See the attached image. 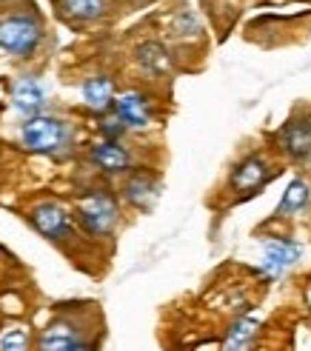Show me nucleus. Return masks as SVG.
Masks as SVG:
<instances>
[{
	"instance_id": "f257e3e1",
	"label": "nucleus",
	"mask_w": 311,
	"mask_h": 351,
	"mask_svg": "<svg viewBox=\"0 0 311 351\" xmlns=\"http://www.w3.org/2000/svg\"><path fill=\"white\" fill-rule=\"evenodd\" d=\"M77 217L89 234H109L117 223V203L103 191H95V195L80 200Z\"/></svg>"
},
{
	"instance_id": "f03ea898",
	"label": "nucleus",
	"mask_w": 311,
	"mask_h": 351,
	"mask_svg": "<svg viewBox=\"0 0 311 351\" xmlns=\"http://www.w3.org/2000/svg\"><path fill=\"white\" fill-rule=\"evenodd\" d=\"M66 140V126L58 117H32L23 123V143L32 152H58Z\"/></svg>"
},
{
	"instance_id": "7ed1b4c3",
	"label": "nucleus",
	"mask_w": 311,
	"mask_h": 351,
	"mask_svg": "<svg viewBox=\"0 0 311 351\" xmlns=\"http://www.w3.org/2000/svg\"><path fill=\"white\" fill-rule=\"evenodd\" d=\"M40 40V26L32 17H9L0 23V49L12 55H29Z\"/></svg>"
},
{
	"instance_id": "20e7f679",
	"label": "nucleus",
	"mask_w": 311,
	"mask_h": 351,
	"mask_svg": "<svg viewBox=\"0 0 311 351\" xmlns=\"http://www.w3.org/2000/svg\"><path fill=\"white\" fill-rule=\"evenodd\" d=\"M303 249L297 243H291V240H269L266 243V252H263V263H260V271L271 280H277L283 277L295 263L300 260Z\"/></svg>"
},
{
	"instance_id": "39448f33",
	"label": "nucleus",
	"mask_w": 311,
	"mask_h": 351,
	"mask_svg": "<svg viewBox=\"0 0 311 351\" xmlns=\"http://www.w3.org/2000/svg\"><path fill=\"white\" fill-rule=\"evenodd\" d=\"M32 223H34V229H38L40 234H46L51 240H60V237L69 234V215L55 203L34 206L32 208Z\"/></svg>"
},
{
	"instance_id": "423d86ee",
	"label": "nucleus",
	"mask_w": 311,
	"mask_h": 351,
	"mask_svg": "<svg viewBox=\"0 0 311 351\" xmlns=\"http://www.w3.org/2000/svg\"><path fill=\"white\" fill-rule=\"evenodd\" d=\"M114 109H117V120L123 123L126 129H146L149 120H151L149 100L137 92H126L123 97H117Z\"/></svg>"
},
{
	"instance_id": "0eeeda50",
	"label": "nucleus",
	"mask_w": 311,
	"mask_h": 351,
	"mask_svg": "<svg viewBox=\"0 0 311 351\" xmlns=\"http://www.w3.org/2000/svg\"><path fill=\"white\" fill-rule=\"evenodd\" d=\"M266 180H269V163L263 160V157H246V160L232 171V189L243 191V195L260 189Z\"/></svg>"
},
{
	"instance_id": "6e6552de",
	"label": "nucleus",
	"mask_w": 311,
	"mask_h": 351,
	"mask_svg": "<svg viewBox=\"0 0 311 351\" xmlns=\"http://www.w3.org/2000/svg\"><path fill=\"white\" fill-rule=\"evenodd\" d=\"M123 195H126V200H129L132 206H137V208H151L154 200H158V195H160V186L154 183L151 174L137 171V174H132V178L126 180Z\"/></svg>"
},
{
	"instance_id": "1a4fd4ad",
	"label": "nucleus",
	"mask_w": 311,
	"mask_h": 351,
	"mask_svg": "<svg viewBox=\"0 0 311 351\" xmlns=\"http://www.w3.org/2000/svg\"><path fill=\"white\" fill-rule=\"evenodd\" d=\"M280 143L286 149L288 157H295V160H306L311 154V123L306 120H295L288 123L280 134Z\"/></svg>"
},
{
	"instance_id": "9d476101",
	"label": "nucleus",
	"mask_w": 311,
	"mask_h": 351,
	"mask_svg": "<svg viewBox=\"0 0 311 351\" xmlns=\"http://www.w3.org/2000/svg\"><path fill=\"white\" fill-rule=\"evenodd\" d=\"M43 89H40V83L38 80H32V77H21L14 83V89H12V103H14V109L17 112H23V114H34L40 106H43Z\"/></svg>"
},
{
	"instance_id": "9b49d317",
	"label": "nucleus",
	"mask_w": 311,
	"mask_h": 351,
	"mask_svg": "<svg viewBox=\"0 0 311 351\" xmlns=\"http://www.w3.org/2000/svg\"><path fill=\"white\" fill-rule=\"evenodd\" d=\"M92 160L109 174H117V171H126L132 166V157L123 146H117L114 140H106V143H100L92 149Z\"/></svg>"
},
{
	"instance_id": "f8f14e48",
	"label": "nucleus",
	"mask_w": 311,
	"mask_h": 351,
	"mask_svg": "<svg viewBox=\"0 0 311 351\" xmlns=\"http://www.w3.org/2000/svg\"><path fill=\"white\" fill-rule=\"evenodd\" d=\"M83 100L95 112H106L114 100V86L109 77H89L83 83Z\"/></svg>"
},
{
	"instance_id": "ddd939ff",
	"label": "nucleus",
	"mask_w": 311,
	"mask_h": 351,
	"mask_svg": "<svg viewBox=\"0 0 311 351\" xmlns=\"http://www.w3.org/2000/svg\"><path fill=\"white\" fill-rule=\"evenodd\" d=\"M75 346H77V331L66 323L49 326L40 335V351H72Z\"/></svg>"
},
{
	"instance_id": "4468645a",
	"label": "nucleus",
	"mask_w": 311,
	"mask_h": 351,
	"mask_svg": "<svg viewBox=\"0 0 311 351\" xmlns=\"http://www.w3.org/2000/svg\"><path fill=\"white\" fill-rule=\"evenodd\" d=\"M137 60H140V66L146 69V72H151V75H166L171 69L169 51L160 43H151V40L137 49Z\"/></svg>"
},
{
	"instance_id": "2eb2a0df",
	"label": "nucleus",
	"mask_w": 311,
	"mask_h": 351,
	"mask_svg": "<svg viewBox=\"0 0 311 351\" xmlns=\"http://www.w3.org/2000/svg\"><path fill=\"white\" fill-rule=\"evenodd\" d=\"M257 335V317H240L232 328H229V337H226V351H243L251 337Z\"/></svg>"
},
{
	"instance_id": "dca6fc26",
	"label": "nucleus",
	"mask_w": 311,
	"mask_h": 351,
	"mask_svg": "<svg viewBox=\"0 0 311 351\" xmlns=\"http://www.w3.org/2000/svg\"><path fill=\"white\" fill-rule=\"evenodd\" d=\"M308 197H311L308 186H306L303 180H295V183L286 189V195H283V200H280V206H277V212H280V215H297L300 208H306Z\"/></svg>"
},
{
	"instance_id": "f3484780",
	"label": "nucleus",
	"mask_w": 311,
	"mask_h": 351,
	"mask_svg": "<svg viewBox=\"0 0 311 351\" xmlns=\"http://www.w3.org/2000/svg\"><path fill=\"white\" fill-rule=\"evenodd\" d=\"M63 6L72 17H80V21H95V17H100L103 9H106V0H63Z\"/></svg>"
},
{
	"instance_id": "a211bd4d",
	"label": "nucleus",
	"mask_w": 311,
	"mask_h": 351,
	"mask_svg": "<svg viewBox=\"0 0 311 351\" xmlns=\"http://www.w3.org/2000/svg\"><path fill=\"white\" fill-rule=\"evenodd\" d=\"M26 346H29V337H26V331H21V328L6 331L3 340H0V348L3 351H26Z\"/></svg>"
},
{
	"instance_id": "6ab92c4d",
	"label": "nucleus",
	"mask_w": 311,
	"mask_h": 351,
	"mask_svg": "<svg viewBox=\"0 0 311 351\" xmlns=\"http://www.w3.org/2000/svg\"><path fill=\"white\" fill-rule=\"evenodd\" d=\"M72 351H95V348H92V346H83V343H77Z\"/></svg>"
}]
</instances>
